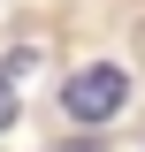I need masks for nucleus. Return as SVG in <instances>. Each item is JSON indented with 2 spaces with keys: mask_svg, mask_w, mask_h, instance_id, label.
<instances>
[{
  "mask_svg": "<svg viewBox=\"0 0 145 152\" xmlns=\"http://www.w3.org/2000/svg\"><path fill=\"white\" fill-rule=\"evenodd\" d=\"M16 122V76H8V61H0V129Z\"/></svg>",
  "mask_w": 145,
  "mask_h": 152,
  "instance_id": "obj_2",
  "label": "nucleus"
},
{
  "mask_svg": "<svg viewBox=\"0 0 145 152\" xmlns=\"http://www.w3.org/2000/svg\"><path fill=\"white\" fill-rule=\"evenodd\" d=\"M122 99H130V76H122V69H76L69 91H61V107H69L76 122H107Z\"/></svg>",
  "mask_w": 145,
  "mask_h": 152,
  "instance_id": "obj_1",
  "label": "nucleus"
}]
</instances>
